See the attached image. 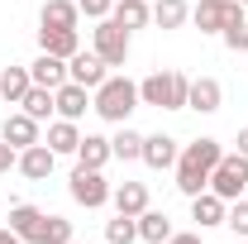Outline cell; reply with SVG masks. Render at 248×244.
Returning <instances> with one entry per match:
<instances>
[{
    "instance_id": "7c38bea8",
    "label": "cell",
    "mask_w": 248,
    "mask_h": 244,
    "mask_svg": "<svg viewBox=\"0 0 248 244\" xmlns=\"http://www.w3.org/2000/svg\"><path fill=\"white\" fill-rule=\"evenodd\" d=\"M53 163H58V153L48 149L43 139L29 144V149H19V173L29 177V182H43V177H53Z\"/></svg>"
},
{
    "instance_id": "8992f818",
    "label": "cell",
    "mask_w": 248,
    "mask_h": 244,
    "mask_svg": "<svg viewBox=\"0 0 248 244\" xmlns=\"http://www.w3.org/2000/svg\"><path fill=\"white\" fill-rule=\"evenodd\" d=\"M67 192H72V201H77V206L100 211V206L110 201V192H115V187L105 182V173H100V168H81V163H77V173H72Z\"/></svg>"
},
{
    "instance_id": "277c9868",
    "label": "cell",
    "mask_w": 248,
    "mask_h": 244,
    "mask_svg": "<svg viewBox=\"0 0 248 244\" xmlns=\"http://www.w3.org/2000/svg\"><path fill=\"white\" fill-rule=\"evenodd\" d=\"M210 192L224 196V201H239V196L248 192V158L239 149L224 153V158L215 163V173H210Z\"/></svg>"
},
{
    "instance_id": "484cf974",
    "label": "cell",
    "mask_w": 248,
    "mask_h": 244,
    "mask_svg": "<svg viewBox=\"0 0 248 244\" xmlns=\"http://www.w3.org/2000/svg\"><path fill=\"white\" fill-rule=\"evenodd\" d=\"M186 19H191V5H186V0H157L153 5V24L157 29H182Z\"/></svg>"
},
{
    "instance_id": "ba28073f",
    "label": "cell",
    "mask_w": 248,
    "mask_h": 244,
    "mask_svg": "<svg viewBox=\"0 0 248 244\" xmlns=\"http://www.w3.org/2000/svg\"><path fill=\"white\" fill-rule=\"evenodd\" d=\"M177 139L172 134H143V153H139V163H148L153 173H167V168H177Z\"/></svg>"
},
{
    "instance_id": "30bf717a",
    "label": "cell",
    "mask_w": 248,
    "mask_h": 244,
    "mask_svg": "<svg viewBox=\"0 0 248 244\" xmlns=\"http://www.w3.org/2000/svg\"><path fill=\"white\" fill-rule=\"evenodd\" d=\"M10 230L24 244H43V211L29 206V201H15V206H10Z\"/></svg>"
},
{
    "instance_id": "d4e9b609",
    "label": "cell",
    "mask_w": 248,
    "mask_h": 244,
    "mask_svg": "<svg viewBox=\"0 0 248 244\" xmlns=\"http://www.w3.org/2000/svg\"><path fill=\"white\" fill-rule=\"evenodd\" d=\"M219 38H224V48L248 53V15H244V5H239V0H234V10H229V24L219 29Z\"/></svg>"
},
{
    "instance_id": "f1b7e54d",
    "label": "cell",
    "mask_w": 248,
    "mask_h": 244,
    "mask_svg": "<svg viewBox=\"0 0 248 244\" xmlns=\"http://www.w3.org/2000/svg\"><path fill=\"white\" fill-rule=\"evenodd\" d=\"M110 149H115V158H124V163H134V158L143 153V134H139V129H129V124H120V134L110 139Z\"/></svg>"
},
{
    "instance_id": "d6a6232c",
    "label": "cell",
    "mask_w": 248,
    "mask_h": 244,
    "mask_svg": "<svg viewBox=\"0 0 248 244\" xmlns=\"http://www.w3.org/2000/svg\"><path fill=\"white\" fill-rule=\"evenodd\" d=\"M10 168H19V149L0 139V173H10Z\"/></svg>"
},
{
    "instance_id": "e575fe53",
    "label": "cell",
    "mask_w": 248,
    "mask_h": 244,
    "mask_svg": "<svg viewBox=\"0 0 248 244\" xmlns=\"http://www.w3.org/2000/svg\"><path fill=\"white\" fill-rule=\"evenodd\" d=\"M0 244H24V240H19V235H15L10 225H0Z\"/></svg>"
},
{
    "instance_id": "83f0119b",
    "label": "cell",
    "mask_w": 248,
    "mask_h": 244,
    "mask_svg": "<svg viewBox=\"0 0 248 244\" xmlns=\"http://www.w3.org/2000/svg\"><path fill=\"white\" fill-rule=\"evenodd\" d=\"M139 240V215H120L115 220H105V244H134Z\"/></svg>"
},
{
    "instance_id": "f35d334b",
    "label": "cell",
    "mask_w": 248,
    "mask_h": 244,
    "mask_svg": "<svg viewBox=\"0 0 248 244\" xmlns=\"http://www.w3.org/2000/svg\"><path fill=\"white\" fill-rule=\"evenodd\" d=\"M244 196H248V192H244Z\"/></svg>"
},
{
    "instance_id": "9a60e30c",
    "label": "cell",
    "mask_w": 248,
    "mask_h": 244,
    "mask_svg": "<svg viewBox=\"0 0 248 244\" xmlns=\"http://www.w3.org/2000/svg\"><path fill=\"white\" fill-rule=\"evenodd\" d=\"M224 211H229V201L215 196L210 187L201 192V196H191V220L201 225V230H210V225H224Z\"/></svg>"
},
{
    "instance_id": "8d00e7d4",
    "label": "cell",
    "mask_w": 248,
    "mask_h": 244,
    "mask_svg": "<svg viewBox=\"0 0 248 244\" xmlns=\"http://www.w3.org/2000/svg\"><path fill=\"white\" fill-rule=\"evenodd\" d=\"M234 244H248V240H234Z\"/></svg>"
},
{
    "instance_id": "ac0fdd59",
    "label": "cell",
    "mask_w": 248,
    "mask_h": 244,
    "mask_svg": "<svg viewBox=\"0 0 248 244\" xmlns=\"http://www.w3.org/2000/svg\"><path fill=\"white\" fill-rule=\"evenodd\" d=\"M110 19L124 24L129 34H134V29H148V24H153V5H148V0H115Z\"/></svg>"
},
{
    "instance_id": "7a4b0ae2",
    "label": "cell",
    "mask_w": 248,
    "mask_h": 244,
    "mask_svg": "<svg viewBox=\"0 0 248 244\" xmlns=\"http://www.w3.org/2000/svg\"><path fill=\"white\" fill-rule=\"evenodd\" d=\"M139 105H143V101H139V82L115 77V72L91 91V110L100 115V120H110V124H129V115H134Z\"/></svg>"
},
{
    "instance_id": "2e32d148",
    "label": "cell",
    "mask_w": 248,
    "mask_h": 244,
    "mask_svg": "<svg viewBox=\"0 0 248 244\" xmlns=\"http://www.w3.org/2000/svg\"><path fill=\"white\" fill-rule=\"evenodd\" d=\"M29 77H33V87H48V91H58L62 82H67V58L38 53V58L29 62Z\"/></svg>"
},
{
    "instance_id": "d590c367",
    "label": "cell",
    "mask_w": 248,
    "mask_h": 244,
    "mask_svg": "<svg viewBox=\"0 0 248 244\" xmlns=\"http://www.w3.org/2000/svg\"><path fill=\"white\" fill-rule=\"evenodd\" d=\"M234 144H239V153H244V158H248V124H244V129H239V139H234Z\"/></svg>"
},
{
    "instance_id": "1f68e13d",
    "label": "cell",
    "mask_w": 248,
    "mask_h": 244,
    "mask_svg": "<svg viewBox=\"0 0 248 244\" xmlns=\"http://www.w3.org/2000/svg\"><path fill=\"white\" fill-rule=\"evenodd\" d=\"M77 5L86 19H110V10H115V0H77Z\"/></svg>"
},
{
    "instance_id": "4316f807",
    "label": "cell",
    "mask_w": 248,
    "mask_h": 244,
    "mask_svg": "<svg viewBox=\"0 0 248 244\" xmlns=\"http://www.w3.org/2000/svg\"><path fill=\"white\" fill-rule=\"evenodd\" d=\"M19 105H24V115H33L38 124L48 120V115H58V105H53V91H48V87H29Z\"/></svg>"
},
{
    "instance_id": "52a82bcc",
    "label": "cell",
    "mask_w": 248,
    "mask_h": 244,
    "mask_svg": "<svg viewBox=\"0 0 248 244\" xmlns=\"http://www.w3.org/2000/svg\"><path fill=\"white\" fill-rule=\"evenodd\" d=\"M105 77H110V67L100 62V53H81V48H77V53L67 58V82H77V87H86V91H95Z\"/></svg>"
},
{
    "instance_id": "44dd1931",
    "label": "cell",
    "mask_w": 248,
    "mask_h": 244,
    "mask_svg": "<svg viewBox=\"0 0 248 244\" xmlns=\"http://www.w3.org/2000/svg\"><path fill=\"white\" fill-rule=\"evenodd\" d=\"M110 158H115V149H110L105 134H81V144H77V163L81 168H105Z\"/></svg>"
},
{
    "instance_id": "3957f363",
    "label": "cell",
    "mask_w": 248,
    "mask_h": 244,
    "mask_svg": "<svg viewBox=\"0 0 248 244\" xmlns=\"http://www.w3.org/2000/svg\"><path fill=\"white\" fill-rule=\"evenodd\" d=\"M186 91H191V77L167 67V72H153L139 82V101L153 105V110H186Z\"/></svg>"
},
{
    "instance_id": "ffe728a7",
    "label": "cell",
    "mask_w": 248,
    "mask_h": 244,
    "mask_svg": "<svg viewBox=\"0 0 248 244\" xmlns=\"http://www.w3.org/2000/svg\"><path fill=\"white\" fill-rule=\"evenodd\" d=\"M38 48L53 53V58H72L81 48V34L77 29H38Z\"/></svg>"
},
{
    "instance_id": "8fae6325",
    "label": "cell",
    "mask_w": 248,
    "mask_h": 244,
    "mask_svg": "<svg viewBox=\"0 0 248 244\" xmlns=\"http://www.w3.org/2000/svg\"><path fill=\"white\" fill-rule=\"evenodd\" d=\"M229 10H234V0H196L191 5V24L201 34H219L229 24Z\"/></svg>"
},
{
    "instance_id": "6da1fadb",
    "label": "cell",
    "mask_w": 248,
    "mask_h": 244,
    "mask_svg": "<svg viewBox=\"0 0 248 244\" xmlns=\"http://www.w3.org/2000/svg\"><path fill=\"white\" fill-rule=\"evenodd\" d=\"M219 158H224L219 139H210V134L191 139V144L177 153V192H186V196H201V192L210 187V173H215Z\"/></svg>"
},
{
    "instance_id": "d6986e66",
    "label": "cell",
    "mask_w": 248,
    "mask_h": 244,
    "mask_svg": "<svg viewBox=\"0 0 248 244\" xmlns=\"http://www.w3.org/2000/svg\"><path fill=\"white\" fill-rule=\"evenodd\" d=\"M110 201H115V211H120V215H143V211H148V187L124 177V182L110 192Z\"/></svg>"
},
{
    "instance_id": "603a6c76",
    "label": "cell",
    "mask_w": 248,
    "mask_h": 244,
    "mask_svg": "<svg viewBox=\"0 0 248 244\" xmlns=\"http://www.w3.org/2000/svg\"><path fill=\"white\" fill-rule=\"evenodd\" d=\"M29 87H33L29 67H19V62H15V67H5V72H0V101H10V105H19Z\"/></svg>"
},
{
    "instance_id": "f546056e",
    "label": "cell",
    "mask_w": 248,
    "mask_h": 244,
    "mask_svg": "<svg viewBox=\"0 0 248 244\" xmlns=\"http://www.w3.org/2000/svg\"><path fill=\"white\" fill-rule=\"evenodd\" d=\"M43 244H72V220L67 215H43Z\"/></svg>"
},
{
    "instance_id": "cb8c5ba5",
    "label": "cell",
    "mask_w": 248,
    "mask_h": 244,
    "mask_svg": "<svg viewBox=\"0 0 248 244\" xmlns=\"http://www.w3.org/2000/svg\"><path fill=\"white\" fill-rule=\"evenodd\" d=\"M53 153H77V144H81V129H77V120H53L48 124V139H43Z\"/></svg>"
},
{
    "instance_id": "7402d4cb",
    "label": "cell",
    "mask_w": 248,
    "mask_h": 244,
    "mask_svg": "<svg viewBox=\"0 0 248 244\" xmlns=\"http://www.w3.org/2000/svg\"><path fill=\"white\" fill-rule=\"evenodd\" d=\"M139 240H143V244H167V240H172V220H167V211H153V206H148V211L139 215Z\"/></svg>"
},
{
    "instance_id": "836d02e7",
    "label": "cell",
    "mask_w": 248,
    "mask_h": 244,
    "mask_svg": "<svg viewBox=\"0 0 248 244\" xmlns=\"http://www.w3.org/2000/svg\"><path fill=\"white\" fill-rule=\"evenodd\" d=\"M167 244H205V240H201V235H177V230H172V240H167Z\"/></svg>"
},
{
    "instance_id": "e0dca14e",
    "label": "cell",
    "mask_w": 248,
    "mask_h": 244,
    "mask_svg": "<svg viewBox=\"0 0 248 244\" xmlns=\"http://www.w3.org/2000/svg\"><path fill=\"white\" fill-rule=\"evenodd\" d=\"M77 19H81L77 0H48L38 10V29H77Z\"/></svg>"
},
{
    "instance_id": "9c48e42d",
    "label": "cell",
    "mask_w": 248,
    "mask_h": 244,
    "mask_svg": "<svg viewBox=\"0 0 248 244\" xmlns=\"http://www.w3.org/2000/svg\"><path fill=\"white\" fill-rule=\"evenodd\" d=\"M224 105V87L215 77H191V91H186V110H201V115H215Z\"/></svg>"
},
{
    "instance_id": "5bb4252c",
    "label": "cell",
    "mask_w": 248,
    "mask_h": 244,
    "mask_svg": "<svg viewBox=\"0 0 248 244\" xmlns=\"http://www.w3.org/2000/svg\"><path fill=\"white\" fill-rule=\"evenodd\" d=\"M0 139L15 144V149H29V144H38V120L24 115V110H15V115H5V124H0Z\"/></svg>"
},
{
    "instance_id": "5b68a950",
    "label": "cell",
    "mask_w": 248,
    "mask_h": 244,
    "mask_svg": "<svg viewBox=\"0 0 248 244\" xmlns=\"http://www.w3.org/2000/svg\"><path fill=\"white\" fill-rule=\"evenodd\" d=\"M91 53H100L105 67H124V62H129V29L115 24V19H95V29H91Z\"/></svg>"
},
{
    "instance_id": "74e56055",
    "label": "cell",
    "mask_w": 248,
    "mask_h": 244,
    "mask_svg": "<svg viewBox=\"0 0 248 244\" xmlns=\"http://www.w3.org/2000/svg\"><path fill=\"white\" fill-rule=\"evenodd\" d=\"M239 5H248V0H239Z\"/></svg>"
},
{
    "instance_id": "4dcf8cb0",
    "label": "cell",
    "mask_w": 248,
    "mask_h": 244,
    "mask_svg": "<svg viewBox=\"0 0 248 244\" xmlns=\"http://www.w3.org/2000/svg\"><path fill=\"white\" fill-rule=\"evenodd\" d=\"M224 225L234 230V240H248V196L229 201V211H224Z\"/></svg>"
},
{
    "instance_id": "4fadbf2b",
    "label": "cell",
    "mask_w": 248,
    "mask_h": 244,
    "mask_svg": "<svg viewBox=\"0 0 248 244\" xmlns=\"http://www.w3.org/2000/svg\"><path fill=\"white\" fill-rule=\"evenodd\" d=\"M53 105H58L62 120H81V115L91 110V91H86V87H77V82H62L58 91H53Z\"/></svg>"
}]
</instances>
